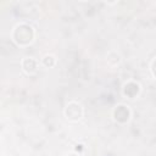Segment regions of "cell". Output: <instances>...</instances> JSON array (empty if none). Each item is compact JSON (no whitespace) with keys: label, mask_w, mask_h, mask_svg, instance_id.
<instances>
[{"label":"cell","mask_w":156,"mask_h":156,"mask_svg":"<svg viewBox=\"0 0 156 156\" xmlns=\"http://www.w3.org/2000/svg\"><path fill=\"white\" fill-rule=\"evenodd\" d=\"M67 156H77V155H74V154H69V155H67Z\"/></svg>","instance_id":"obj_8"},{"label":"cell","mask_w":156,"mask_h":156,"mask_svg":"<svg viewBox=\"0 0 156 156\" xmlns=\"http://www.w3.org/2000/svg\"><path fill=\"white\" fill-rule=\"evenodd\" d=\"M65 115L69 121H78L83 116V108L78 102L72 101L66 106Z\"/></svg>","instance_id":"obj_2"},{"label":"cell","mask_w":156,"mask_h":156,"mask_svg":"<svg viewBox=\"0 0 156 156\" xmlns=\"http://www.w3.org/2000/svg\"><path fill=\"white\" fill-rule=\"evenodd\" d=\"M140 91V85L135 82H128L124 84V88H123V94L130 99L135 98Z\"/></svg>","instance_id":"obj_4"},{"label":"cell","mask_w":156,"mask_h":156,"mask_svg":"<svg viewBox=\"0 0 156 156\" xmlns=\"http://www.w3.org/2000/svg\"><path fill=\"white\" fill-rule=\"evenodd\" d=\"M22 67H23V69H24L27 73H33V72H35V69H37V61L33 60V58L27 57V58L23 60Z\"/></svg>","instance_id":"obj_5"},{"label":"cell","mask_w":156,"mask_h":156,"mask_svg":"<svg viewBox=\"0 0 156 156\" xmlns=\"http://www.w3.org/2000/svg\"><path fill=\"white\" fill-rule=\"evenodd\" d=\"M113 117L119 123L127 122L129 119V117H130V111H129L128 106H126V105H118V106H116V108L113 110Z\"/></svg>","instance_id":"obj_3"},{"label":"cell","mask_w":156,"mask_h":156,"mask_svg":"<svg viewBox=\"0 0 156 156\" xmlns=\"http://www.w3.org/2000/svg\"><path fill=\"white\" fill-rule=\"evenodd\" d=\"M151 71H152V74L156 77V57H155V60L151 63Z\"/></svg>","instance_id":"obj_7"},{"label":"cell","mask_w":156,"mask_h":156,"mask_svg":"<svg viewBox=\"0 0 156 156\" xmlns=\"http://www.w3.org/2000/svg\"><path fill=\"white\" fill-rule=\"evenodd\" d=\"M34 38V30L28 24H20L13 30V39L18 45H27Z\"/></svg>","instance_id":"obj_1"},{"label":"cell","mask_w":156,"mask_h":156,"mask_svg":"<svg viewBox=\"0 0 156 156\" xmlns=\"http://www.w3.org/2000/svg\"><path fill=\"white\" fill-rule=\"evenodd\" d=\"M43 63H44L46 67H50V66H52V65L55 63V58H54L52 56H45V57L43 58Z\"/></svg>","instance_id":"obj_6"}]
</instances>
